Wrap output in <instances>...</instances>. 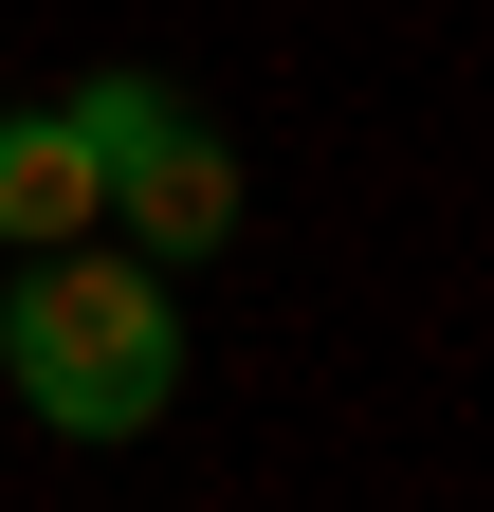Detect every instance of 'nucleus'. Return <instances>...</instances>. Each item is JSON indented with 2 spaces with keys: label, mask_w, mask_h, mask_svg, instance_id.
Masks as SVG:
<instances>
[{
  "label": "nucleus",
  "mask_w": 494,
  "mask_h": 512,
  "mask_svg": "<svg viewBox=\"0 0 494 512\" xmlns=\"http://www.w3.org/2000/svg\"><path fill=\"white\" fill-rule=\"evenodd\" d=\"M0 366H19V403L55 439H147L183 403V311H165V256L129 238H55L0 275Z\"/></svg>",
  "instance_id": "nucleus-1"
},
{
  "label": "nucleus",
  "mask_w": 494,
  "mask_h": 512,
  "mask_svg": "<svg viewBox=\"0 0 494 512\" xmlns=\"http://www.w3.org/2000/svg\"><path fill=\"white\" fill-rule=\"evenodd\" d=\"M0 238H19V256L110 238V147L74 128V92H55V110H0Z\"/></svg>",
  "instance_id": "nucleus-3"
},
{
  "label": "nucleus",
  "mask_w": 494,
  "mask_h": 512,
  "mask_svg": "<svg viewBox=\"0 0 494 512\" xmlns=\"http://www.w3.org/2000/svg\"><path fill=\"white\" fill-rule=\"evenodd\" d=\"M74 128L110 147V238H147V256H220V238H238V147H220L165 74H92Z\"/></svg>",
  "instance_id": "nucleus-2"
}]
</instances>
